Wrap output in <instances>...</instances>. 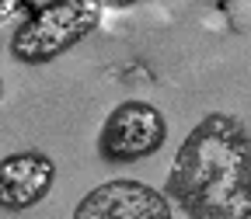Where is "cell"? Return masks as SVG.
Segmentation results:
<instances>
[{
	"label": "cell",
	"instance_id": "277c9868",
	"mask_svg": "<svg viewBox=\"0 0 251 219\" xmlns=\"http://www.w3.org/2000/svg\"><path fill=\"white\" fill-rule=\"evenodd\" d=\"M74 219H175V205L147 181L112 177L77 202Z\"/></svg>",
	"mask_w": 251,
	"mask_h": 219
},
{
	"label": "cell",
	"instance_id": "ba28073f",
	"mask_svg": "<svg viewBox=\"0 0 251 219\" xmlns=\"http://www.w3.org/2000/svg\"><path fill=\"white\" fill-rule=\"evenodd\" d=\"M0 98H4V80H0Z\"/></svg>",
	"mask_w": 251,
	"mask_h": 219
},
{
	"label": "cell",
	"instance_id": "5b68a950",
	"mask_svg": "<svg viewBox=\"0 0 251 219\" xmlns=\"http://www.w3.org/2000/svg\"><path fill=\"white\" fill-rule=\"evenodd\" d=\"M56 184V160L42 150H14L0 160V209L28 212L49 198Z\"/></svg>",
	"mask_w": 251,
	"mask_h": 219
},
{
	"label": "cell",
	"instance_id": "7a4b0ae2",
	"mask_svg": "<svg viewBox=\"0 0 251 219\" xmlns=\"http://www.w3.org/2000/svg\"><path fill=\"white\" fill-rule=\"evenodd\" d=\"M101 0H46L28 7L25 18L14 24L7 52L21 66H46L94 35L101 28Z\"/></svg>",
	"mask_w": 251,
	"mask_h": 219
},
{
	"label": "cell",
	"instance_id": "6da1fadb",
	"mask_svg": "<svg viewBox=\"0 0 251 219\" xmlns=\"http://www.w3.org/2000/svg\"><path fill=\"white\" fill-rule=\"evenodd\" d=\"M164 195L185 219H251V129L209 111L178 146Z\"/></svg>",
	"mask_w": 251,
	"mask_h": 219
},
{
	"label": "cell",
	"instance_id": "3957f363",
	"mask_svg": "<svg viewBox=\"0 0 251 219\" xmlns=\"http://www.w3.org/2000/svg\"><path fill=\"white\" fill-rule=\"evenodd\" d=\"M164 143H168L164 111L150 101L126 98L101 122L98 156L108 167H129V164H140L147 156H153Z\"/></svg>",
	"mask_w": 251,
	"mask_h": 219
},
{
	"label": "cell",
	"instance_id": "8992f818",
	"mask_svg": "<svg viewBox=\"0 0 251 219\" xmlns=\"http://www.w3.org/2000/svg\"><path fill=\"white\" fill-rule=\"evenodd\" d=\"M39 0H0V28H4L7 21H14L18 14H25L28 7H35Z\"/></svg>",
	"mask_w": 251,
	"mask_h": 219
},
{
	"label": "cell",
	"instance_id": "52a82bcc",
	"mask_svg": "<svg viewBox=\"0 0 251 219\" xmlns=\"http://www.w3.org/2000/svg\"><path fill=\"white\" fill-rule=\"evenodd\" d=\"M105 7H112V11H126V7H136V4H143V0H101Z\"/></svg>",
	"mask_w": 251,
	"mask_h": 219
}]
</instances>
